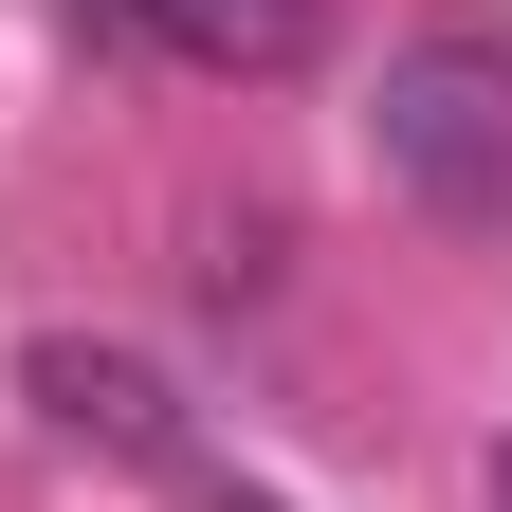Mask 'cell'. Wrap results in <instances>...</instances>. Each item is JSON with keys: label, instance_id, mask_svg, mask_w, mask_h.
Returning a JSON list of instances; mask_svg holds the SVG:
<instances>
[{"label": "cell", "instance_id": "obj_1", "mask_svg": "<svg viewBox=\"0 0 512 512\" xmlns=\"http://www.w3.org/2000/svg\"><path fill=\"white\" fill-rule=\"evenodd\" d=\"M366 165H384V202L494 238V220H512V19L439 0V19L384 37V74H366Z\"/></svg>", "mask_w": 512, "mask_h": 512}, {"label": "cell", "instance_id": "obj_3", "mask_svg": "<svg viewBox=\"0 0 512 512\" xmlns=\"http://www.w3.org/2000/svg\"><path fill=\"white\" fill-rule=\"evenodd\" d=\"M74 19L165 55V74H220V92H275V74L330 55V0H74Z\"/></svg>", "mask_w": 512, "mask_h": 512}, {"label": "cell", "instance_id": "obj_5", "mask_svg": "<svg viewBox=\"0 0 512 512\" xmlns=\"http://www.w3.org/2000/svg\"><path fill=\"white\" fill-rule=\"evenodd\" d=\"M202 512H275V494H202Z\"/></svg>", "mask_w": 512, "mask_h": 512}, {"label": "cell", "instance_id": "obj_4", "mask_svg": "<svg viewBox=\"0 0 512 512\" xmlns=\"http://www.w3.org/2000/svg\"><path fill=\"white\" fill-rule=\"evenodd\" d=\"M476 494H494V512H512V439H494V458H476Z\"/></svg>", "mask_w": 512, "mask_h": 512}, {"label": "cell", "instance_id": "obj_2", "mask_svg": "<svg viewBox=\"0 0 512 512\" xmlns=\"http://www.w3.org/2000/svg\"><path fill=\"white\" fill-rule=\"evenodd\" d=\"M19 403H37V439H74V458H183V384L147 348H110V330H37Z\"/></svg>", "mask_w": 512, "mask_h": 512}]
</instances>
